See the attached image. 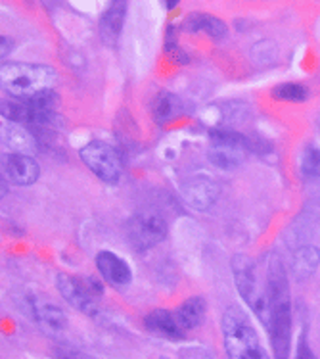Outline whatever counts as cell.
<instances>
[{"label":"cell","instance_id":"ba28073f","mask_svg":"<svg viewBox=\"0 0 320 359\" xmlns=\"http://www.w3.org/2000/svg\"><path fill=\"white\" fill-rule=\"evenodd\" d=\"M79 158L98 179L106 183H117L121 177V158L116 148L104 140H90L79 150Z\"/></svg>","mask_w":320,"mask_h":359},{"label":"cell","instance_id":"8992f818","mask_svg":"<svg viewBox=\"0 0 320 359\" xmlns=\"http://www.w3.org/2000/svg\"><path fill=\"white\" fill-rule=\"evenodd\" d=\"M167 235V221L155 210H140L127 221V241L137 252H146Z\"/></svg>","mask_w":320,"mask_h":359},{"label":"cell","instance_id":"ac0fdd59","mask_svg":"<svg viewBox=\"0 0 320 359\" xmlns=\"http://www.w3.org/2000/svg\"><path fill=\"white\" fill-rule=\"evenodd\" d=\"M2 142L12 150V154H27L33 148L31 131L29 129H23L20 123L4 125V129H2Z\"/></svg>","mask_w":320,"mask_h":359},{"label":"cell","instance_id":"7402d4cb","mask_svg":"<svg viewBox=\"0 0 320 359\" xmlns=\"http://www.w3.org/2000/svg\"><path fill=\"white\" fill-rule=\"evenodd\" d=\"M295 359H316L314 358V353L311 352L309 344H307L305 332H303V334H301L298 340V353H295Z\"/></svg>","mask_w":320,"mask_h":359},{"label":"cell","instance_id":"e0dca14e","mask_svg":"<svg viewBox=\"0 0 320 359\" xmlns=\"http://www.w3.org/2000/svg\"><path fill=\"white\" fill-rule=\"evenodd\" d=\"M205 309H207V304H205L204 298L202 296H192L186 302H182L181 308L176 309V316L181 319L184 329L194 330L204 323Z\"/></svg>","mask_w":320,"mask_h":359},{"label":"cell","instance_id":"ffe728a7","mask_svg":"<svg viewBox=\"0 0 320 359\" xmlns=\"http://www.w3.org/2000/svg\"><path fill=\"white\" fill-rule=\"evenodd\" d=\"M272 96L282 102H305L309 98V90L299 83H282L272 88Z\"/></svg>","mask_w":320,"mask_h":359},{"label":"cell","instance_id":"603a6c76","mask_svg":"<svg viewBox=\"0 0 320 359\" xmlns=\"http://www.w3.org/2000/svg\"><path fill=\"white\" fill-rule=\"evenodd\" d=\"M58 359H92L90 355H87V353H81L77 352V350H60L58 352Z\"/></svg>","mask_w":320,"mask_h":359},{"label":"cell","instance_id":"30bf717a","mask_svg":"<svg viewBox=\"0 0 320 359\" xmlns=\"http://www.w3.org/2000/svg\"><path fill=\"white\" fill-rule=\"evenodd\" d=\"M182 196H184V200L192 208H196V210H207L217 200L218 187L209 177L194 175L190 177L188 181L182 183Z\"/></svg>","mask_w":320,"mask_h":359},{"label":"cell","instance_id":"7a4b0ae2","mask_svg":"<svg viewBox=\"0 0 320 359\" xmlns=\"http://www.w3.org/2000/svg\"><path fill=\"white\" fill-rule=\"evenodd\" d=\"M0 79H2V87L10 96L31 98L52 90L58 75L50 66H43V64L6 62L2 64Z\"/></svg>","mask_w":320,"mask_h":359},{"label":"cell","instance_id":"2e32d148","mask_svg":"<svg viewBox=\"0 0 320 359\" xmlns=\"http://www.w3.org/2000/svg\"><path fill=\"white\" fill-rule=\"evenodd\" d=\"M186 29L188 31H204L209 37L215 39V41H223L226 37V23L223 20H218L211 14H202V12H196V14H190L186 18Z\"/></svg>","mask_w":320,"mask_h":359},{"label":"cell","instance_id":"277c9868","mask_svg":"<svg viewBox=\"0 0 320 359\" xmlns=\"http://www.w3.org/2000/svg\"><path fill=\"white\" fill-rule=\"evenodd\" d=\"M232 275L234 285L238 292L253 311L255 317L269 327V298H267V285L259 283L257 271H255L253 259L244 254H236L232 257Z\"/></svg>","mask_w":320,"mask_h":359},{"label":"cell","instance_id":"6da1fadb","mask_svg":"<svg viewBox=\"0 0 320 359\" xmlns=\"http://www.w3.org/2000/svg\"><path fill=\"white\" fill-rule=\"evenodd\" d=\"M269 332L274 359H288L291 344V300L288 275L280 257L272 256L267 267Z\"/></svg>","mask_w":320,"mask_h":359},{"label":"cell","instance_id":"5bb4252c","mask_svg":"<svg viewBox=\"0 0 320 359\" xmlns=\"http://www.w3.org/2000/svg\"><path fill=\"white\" fill-rule=\"evenodd\" d=\"M125 15H127V4L125 2H113L111 6L104 12L102 20L98 23L100 27V37L106 44H116L119 33L123 29Z\"/></svg>","mask_w":320,"mask_h":359},{"label":"cell","instance_id":"5b68a950","mask_svg":"<svg viewBox=\"0 0 320 359\" xmlns=\"http://www.w3.org/2000/svg\"><path fill=\"white\" fill-rule=\"evenodd\" d=\"M209 161L218 169H234L246 160L249 150L248 139L232 129H215L209 135Z\"/></svg>","mask_w":320,"mask_h":359},{"label":"cell","instance_id":"9c48e42d","mask_svg":"<svg viewBox=\"0 0 320 359\" xmlns=\"http://www.w3.org/2000/svg\"><path fill=\"white\" fill-rule=\"evenodd\" d=\"M2 171L8 181L18 187H29V184L36 183L41 177L39 163L27 154H4Z\"/></svg>","mask_w":320,"mask_h":359},{"label":"cell","instance_id":"7c38bea8","mask_svg":"<svg viewBox=\"0 0 320 359\" xmlns=\"http://www.w3.org/2000/svg\"><path fill=\"white\" fill-rule=\"evenodd\" d=\"M96 267H98L100 275L108 280L109 285L125 286L132 280V271L129 264L119 256H116L113 252H109V250L98 252V256H96Z\"/></svg>","mask_w":320,"mask_h":359},{"label":"cell","instance_id":"9a60e30c","mask_svg":"<svg viewBox=\"0 0 320 359\" xmlns=\"http://www.w3.org/2000/svg\"><path fill=\"white\" fill-rule=\"evenodd\" d=\"M320 264V250L316 246H301L291 256V271L298 280L311 279Z\"/></svg>","mask_w":320,"mask_h":359},{"label":"cell","instance_id":"8fae6325","mask_svg":"<svg viewBox=\"0 0 320 359\" xmlns=\"http://www.w3.org/2000/svg\"><path fill=\"white\" fill-rule=\"evenodd\" d=\"M144 325L150 332L158 334V337L169 338V340H182V338H186V332H188L182 327L176 311H171V309H153L144 317Z\"/></svg>","mask_w":320,"mask_h":359},{"label":"cell","instance_id":"4fadbf2b","mask_svg":"<svg viewBox=\"0 0 320 359\" xmlns=\"http://www.w3.org/2000/svg\"><path fill=\"white\" fill-rule=\"evenodd\" d=\"M31 311L35 321L46 332H62L67 327V317L64 309L46 298H31Z\"/></svg>","mask_w":320,"mask_h":359},{"label":"cell","instance_id":"52a82bcc","mask_svg":"<svg viewBox=\"0 0 320 359\" xmlns=\"http://www.w3.org/2000/svg\"><path fill=\"white\" fill-rule=\"evenodd\" d=\"M60 294L66 298L73 308L79 309L81 313L96 316L98 313V302L104 294L102 285H98L95 279H81L75 275L60 273L56 277Z\"/></svg>","mask_w":320,"mask_h":359},{"label":"cell","instance_id":"d6986e66","mask_svg":"<svg viewBox=\"0 0 320 359\" xmlns=\"http://www.w3.org/2000/svg\"><path fill=\"white\" fill-rule=\"evenodd\" d=\"M181 114V100L167 90H161L153 96L152 116L158 123H167Z\"/></svg>","mask_w":320,"mask_h":359},{"label":"cell","instance_id":"3957f363","mask_svg":"<svg viewBox=\"0 0 320 359\" xmlns=\"http://www.w3.org/2000/svg\"><path fill=\"white\" fill-rule=\"evenodd\" d=\"M223 338L230 359H269L249 317L236 306L223 316Z\"/></svg>","mask_w":320,"mask_h":359},{"label":"cell","instance_id":"44dd1931","mask_svg":"<svg viewBox=\"0 0 320 359\" xmlns=\"http://www.w3.org/2000/svg\"><path fill=\"white\" fill-rule=\"evenodd\" d=\"M301 171L307 177H320V150L309 147L301 156Z\"/></svg>","mask_w":320,"mask_h":359}]
</instances>
